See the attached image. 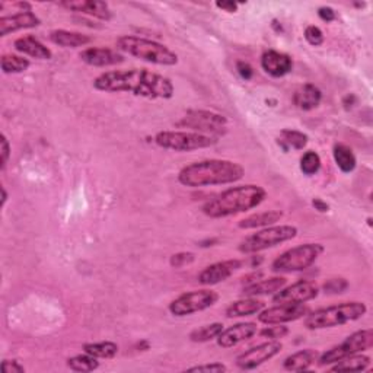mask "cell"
Returning <instances> with one entry per match:
<instances>
[{
	"instance_id": "35",
	"label": "cell",
	"mask_w": 373,
	"mask_h": 373,
	"mask_svg": "<svg viewBox=\"0 0 373 373\" xmlns=\"http://www.w3.org/2000/svg\"><path fill=\"white\" fill-rule=\"evenodd\" d=\"M321 157L317 152L313 150H308L304 153V156L300 157V171L304 172L305 175L312 177L315 174H318L321 169Z\"/></svg>"
},
{
	"instance_id": "18",
	"label": "cell",
	"mask_w": 373,
	"mask_h": 373,
	"mask_svg": "<svg viewBox=\"0 0 373 373\" xmlns=\"http://www.w3.org/2000/svg\"><path fill=\"white\" fill-rule=\"evenodd\" d=\"M261 67L272 78H283L293 70V60L289 54L268 50L261 55Z\"/></svg>"
},
{
	"instance_id": "14",
	"label": "cell",
	"mask_w": 373,
	"mask_h": 373,
	"mask_svg": "<svg viewBox=\"0 0 373 373\" xmlns=\"http://www.w3.org/2000/svg\"><path fill=\"white\" fill-rule=\"evenodd\" d=\"M309 313V308L302 305H292V304H279L272 308L263 309L258 312V322L264 325H276V324H286L296 320L306 317Z\"/></svg>"
},
{
	"instance_id": "40",
	"label": "cell",
	"mask_w": 373,
	"mask_h": 373,
	"mask_svg": "<svg viewBox=\"0 0 373 373\" xmlns=\"http://www.w3.org/2000/svg\"><path fill=\"white\" fill-rule=\"evenodd\" d=\"M186 372H214V373H222V372H227V367L223 363L214 362V363H209V365H200V366H193L186 369Z\"/></svg>"
},
{
	"instance_id": "25",
	"label": "cell",
	"mask_w": 373,
	"mask_h": 373,
	"mask_svg": "<svg viewBox=\"0 0 373 373\" xmlns=\"http://www.w3.org/2000/svg\"><path fill=\"white\" fill-rule=\"evenodd\" d=\"M264 308L266 304L263 300H258L257 297L239 299L226 308V317L227 318L251 317V315H257L258 312H261Z\"/></svg>"
},
{
	"instance_id": "41",
	"label": "cell",
	"mask_w": 373,
	"mask_h": 373,
	"mask_svg": "<svg viewBox=\"0 0 373 373\" xmlns=\"http://www.w3.org/2000/svg\"><path fill=\"white\" fill-rule=\"evenodd\" d=\"M0 152H2V165H0V168L5 169L9 162V156H10V145L5 135H2V140H0Z\"/></svg>"
},
{
	"instance_id": "43",
	"label": "cell",
	"mask_w": 373,
	"mask_h": 373,
	"mask_svg": "<svg viewBox=\"0 0 373 373\" xmlns=\"http://www.w3.org/2000/svg\"><path fill=\"white\" fill-rule=\"evenodd\" d=\"M2 370L5 373H25V367L17 361H3Z\"/></svg>"
},
{
	"instance_id": "21",
	"label": "cell",
	"mask_w": 373,
	"mask_h": 373,
	"mask_svg": "<svg viewBox=\"0 0 373 373\" xmlns=\"http://www.w3.org/2000/svg\"><path fill=\"white\" fill-rule=\"evenodd\" d=\"M13 47H15L17 51L34 57V59H38V60H50L53 57L51 50L42 44V42L34 35H25L15 40V42H13Z\"/></svg>"
},
{
	"instance_id": "7",
	"label": "cell",
	"mask_w": 373,
	"mask_h": 373,
	"mask_svg": "<svg viewBox=\"0 0 373 373\" xmlns=\"http://www.w3.org/2000/svg\"><path fill=\"white\" fill-rule=\"evenodd\" d=\"M324 252L321 243H302L280 254L271 264L272 272H296L309 268Z\"/></svg>"
},
{
	"instance_id": "5",
	"label": "cell",
	"mask_w": 373,
	"mask_h": 373,
	"mask_svg": "<svg viewBox=\"0 0 373 373\" xmlns=\"http://www.w3.org/2000/svg\"><path fill=\"white\" fill-rule=\"evenodd\" d=\"M367 306L363 302H344L328 308H321L308 313L305 317V327L308 329H325L349 324L363 318Z\"/></svg>"
},
{
	"instance_id": "11",
	"label": "cell",
	"mask_w": 373,
	"mask_h": 373,
	"mask_svg": "<svg viewBox=\"0 0 373 373\" xmlns=\"http://www.w3.org/2000/svg\"><path fill=\"white\" fill-rule=\"evenodd\" d=\"M219 300V295L210 289L185 292L169 304V312L174 317H189L196 312L211 308Z\"/></svg>"
},
{
	"instance_id": "13",
	"label": "cell",
	"mask_w": 373,
	"mask_h": 373,
	"mask_svg": "<svg viewBox=\"0 0 373 373\" xmlns=\"http://www.w3.org/2000/svg\"><path fill=\"white\" fill-rule=\"evenodd\" d=\"M320 293L318 284L311 280H299L289 288L280 289L275 296H272V304H292V305H302L315 299Z\"/></svg>"
},
{
	"instance_id": "8",
	"label": "cell",
	"mask_w": 373,
	"mask_h": 373,
	"mask_svg": "<svg viewBox=\"0 0 373 373\" xmlns=\"http://www.w3.org/2000/svg\"><path fill=\"white\" fill-rule=\"evenodd\" d=\"M155 143L159 148L174 152H193L198 149H206L216 145L219 141L216 137L200 135L196 132H159L155 136Z\"/></svg>"
},
{
	"instance_id": "2",
	"label": "cell",
	"mask_w": 373,
	"mask_h": 373,
	"mask_svg": "<svg viewBox=\"0 0 373 373\" xmlns=\"http://www.w3.org/2000/svg\"><path fill=\"white\" fill-rule=\"evenodd\" d=\"M245 175V169L238 162L227 159H205L184 166L178 172V181L189 189L234 184Z\"/></svg>"
},
{
	"instance_id": "39",
	"label": "cell",
	"mask_w": 373,
	"mask_h": 373,
	"mask_svg": "<svg viewBox=\"0 0 373 373\" xmlns=\"http://www.w3.org/2000/svg\"><path fill=\"white\" fill-rule=\"evenodd\" d=\"M196 255L193 252H178L171 257L169 264L172 268H182L185 266H190L194 263Z\"/></svg>"
},
{
	"instance_id": "36",
	"label": "cell",
	"mask_w": 373,
	"mask_h": 373,
	"mask_svg": "<svg viewBox=\"0 0 373 373\" xmlns=\"http://www.w3.org/2000/svg\"><path fill=\"white\" fill-rule=\"evenodd\" d=\"M263 338H268V340H279L283 338L289 334V328L283 327V324H276V325H270L263 328L261 331H258Z\"/></svg>"
},
{
	"instance_id": "38",
	"label": "cell",
	"mask_w": 373,
	"mask_h": 373,
	"mask_svg": "<svg viewBox=\"0 0 373 373\" xmlns=\"http://www.w3.org/2000/svg\"><path fill=\"white\" fill-rule=\"evenodd\" d=\"M349 289V281L346 279H329L324 284V290L328 295H340Z\"/></svg>"
},
{
	"instance_id": "24",
	"label": "cell",
	"mask_w": 373,
	"mask_h": 373,
	"mask_svg": "<svg viewBox=\"0 0 373 373\" xmlns=\"http://www.w3.org/2000/svg\"><path fill=\"white\" fill-rule=\"evenodd\" d=\"M50 41L53 42V44L63 47V49H78V47L88 46L92 41V38L76 31L54 30L50 33Z\"/></svg>"
},
{
	"instance_id": "19",
	"label": "cell",
	"mask_w": 373,
	"mask_h": 373,
	"mask_svg": "<svg viewBox=\"0 0 373 373\" xmlns=\"http://www.w3.org/2000/svg\"><path fill=\"white\" fill-rule=\"evenodd\" d=\"M40 24V18L31 10L12 13L9 17L0 18V37H6L21 30H30V28H35Z\"/></svg>"
},
{
	"instance_id": "16",
	"label": "cell",
	"mask_w": 373,
	"mask_h": 373,
	"mask_svg": "<svg viewBox=\"0 0 373 373\" xmlns=\"http://www.w3.org/2000/svg\"><path fill=\"white\" fill-rule=\"evenodd\" d=\"M79 57L83 63L94 67H110L124 62V55L119 50L108 47H89L83 50Z\"/></svg>"
},
{
	"instance_id": "45",
	"label": "cell",
	"mask_w": 373,
	"mask_h": 373,
	"mask_svg": "<svg viewBox=\"0 0 373 373\" xmlns=\"http://www.w3.org/2000/svg\"><path fill=\"white\" fill-rule=\"evenodd\" d=\"M216 8L227 12V13H235L239 8V3L236 2H216Z\"/></svg>"
},
{
	"instance_id": "42",
	"label": "cell",
	"mask_w": 373,
	"mask_h": 373,
	"mask_svg": "<svg viewBox=\"0 0 373 373\" xmlns=\"http://www.w3.org/2000/svg\"><path fill=\"white\" fill-rule=\"evenodd\" d=\"M236 70H238V73L242 79H245V80H250L252 79L254 76V69L250 63L247 62H238L236 63Z\"/></svg>"
},
{
	"instance_id": "27",
	"label": "cell",
	"mask_w": 373,
	"mask_h": 373,
	"mask_svg": "<svg viewBox=\"0 0 373 373\" xmlns=\"http://www.w3.org/2000/svg\"><path fill=\"white\" fill-rule=\"evenodd\" d=\"M283 218V211L280 210H267L261 213L251 214V216L242 219L238 223L241 229H257V227H267L280 222Z\"/></svg>"
},
{
	"instance_id": "46",
	"label": "cell",
	"mask_w": 373,
	"mask_h": 373,
	"mask_svg": "<svg viewBox=\"0 0 373 373\" xmlns=\"http://www.w3.org/2000/svg\"><path fill=\"white\" fill-rule=\"evenodd\" d=\"M312 206L315 207V210H318L321 213H325V211L329 210V206L324 202V200H321V198H313L312 200Z\"/></svg>"
},
{
	"instance_id": "32",
	"label": "cell",
	"mask_w": 373,
	"mask_h": 373,
	"mask_svg": "<svg viewBox=\"0 0 373 373\" xmlns=\"http://www.w3.org/2000/svg\"><path fill=\"white\" fill-rule=\"evenodd\" d=\"M83 353H88L96 358H112L119 353V346L112 341L88 342L83 346Z\"/></svg>"
},
{
	"instance_id": "22",
	"label": "cell",
	"mask_w": 373,
	"mask_h": 373,
	"mask_svg": "<svg viewBox=\"0 0 373 373\" xmlns=\"http://www.w3.org/2000/svg\"><path fill=\"white\" fill-rule=\"evenodd\" d=\"M322 99V92L320 88L312 85L306 83L293 94V104L302 111H312L317 108L321 104Z\"/></svg>"
},
{
	"instance_id": "12",
	"label": "cell",
	"mask_w": 373,
	"mask_h": 373,
	"mask_svg": "<svg viewBox=\"0 0 373 373\" xmlns=\"http://www.w3.org/2000/svg\"><path fill=\"white\" fill-rule=\"evenodd\" d=\"M283 349V344L277 340H268L266 342L258 344L236 357V366L242 370H252L258 366L264 365L266 362L276 357Z\"/></svg>"
},
{
	"instance_id": "1",
	"label": "cell",
	"mask_w": 373,
	"mask_h": 373,
	"mask_svg": "<svg viewBox=\"0 0 373 373\" xmlns=\"http://www.w3.org/2000/svg\"><path fill=\"white\" fill-rule=\"evenodd\" d=\"M94 88L99 92H125L146 99H171L175 94L169 78L146 69L104 71L94 79Z\"/></svg>"
},
{
	"instance_id": "4",
	"label": "cell",
	"mask_w": 373,
	"mask_h": 373,
	"mask_svg": "<svg viewBox=\"0 0 373 373\" xmlns=\"http://www.w3.org/2000/svg\"><path fill=\"white\" fill-rule=\"evenodd\" d=\"M119 51L133 55L136 59L148 62L157 66H175L178 64V54L172 51L169 47L153 40L135 37V35H121L116 41Z\"/></svg>"
},
{
	"instance_id": "31",
	"label": "cell",
	"mask_w": 373,
	"mask_h": 373,
	"mask_svg": "<svg viewBox=\"0 0 373 373\" xmlns=\"http://www.w3.org/2000/svg\"><path fill=\"white\" fill-rule=\"evenodd\" d=\"M31 63L28 59L22 55L17 54H3L0 59V67L5 75H15V73H24L30 69Z\"/></svg>"
},
{
	"instance_id": "26",
	"label": "cell",
	"mask_w": 373,
	"mask_h": 373,
	"mask_svg": "<svg viewBox=\"0 0 373 373\" xmlns=\"http://www.w3.org/2000/svg\"><path fill=\"white\" fill-rule=\"evenodd\" d=\"M320 353L317 350L312 349H305V350H299L289 357L284 358L283 367L289 372H304L308 370L315 362H318Z\"/></svg>"
},
{
	"instance_id": "23",
	"label": "cell",
	"mask_w": 373,
	"mask_h": 373,
	"mask_svg": "<svg viewBox=\"0 0 373 373\" xmlns=\"http://www.w3.org/2000/svg\"><path fill=\"white\" fill-rule=\"evenodd\" d=\"M284 277H270L264 280H257L245 288L242 289V295L245 297H257V296H263V295H272L277 293L280 289H283L286 286Z\"/></svg>"
},
{
	"instance_id": "17",
	"label": "cell",
	"mask_w": 373,
	"mask_h": 373,
	"mask_svg": "<svg viewBox=\"0 0 373 373\" xmlns=\"http://www.w3.org/2000/svg\"><path fill=\"white\" fill-rule=\"evenodd\" d=\"M258 333V327L255 322H241L235 324L229 328H223V331L219 334L218 346L222 349H232L238 344L252 338Z\"/></svg>"
},
{
	"instance_id": "44",
	"label": "cell",
	"mask_w": 373,
	"mask_h": 373,
	"mask_svg": "<svg viewBox=\"0 0 373 373\" xmlns=\"http://www.w3.org/2000/svg\"><path fill=\"white\" fill-rule=\"evenodd\" d=\"M318 17L324 21V22H333V21H336V18H337V13H336V10L333 9V8H329V6H321L320 9H318Z\"/></svg>"
},
{
	"instance_id": "15",
	"label": "cell",
	"mask_w": 373,
	"mask_h": 373,
	"mask_svg": "<svg viewBox=\"0 0 373 373\" xmlns=\"http://www.w3.org/2000/svg\"><path fill=\"white\" fill-rule=\"evenodd\" d=\"M241 267H242L241 260H225V261L214 263L200 272V275L197 276V280L203 286L219 284L222 281H226Z\"/></svg>"
},
{
	"instance_id": "6",
	"label": "cell",
	"mask_w": 373,
	"mask_h": 373,
	"mask_svg": "<svg viewBox=\"0 0 373 373\" xmlns=\"http://www.w3.org/2000/svg\"><path fill=\"white\" fill-rule=\"evenodd\" d=\"M297 236V227L292 225H279L263 227L250 236H247L239 243V252L242 254H257L268 248L277 247L280 243L292 241Z\"/></svg>"
},
{
	"instance_id": "9",
	"label": "cell",
	"mask_w": 373,
	"mask_h": 373,
	"mask_svg": "<svg viewBox=\"0 0 373 373\" xmlns=\"http://www.w3.org/2000/svg\"><path fill=\"white\" fill-rule=\"evenodd\" d=\"M178 127L190 128L191 132L219 137L227 132V119L222 114L206 110H190L177 123Z\"/></svg>"
},
{
	"instance_id": "29",
	"label": "cell",
	"mask_w": 373,
	"mask_h": 373,
	"mask_svg": "<svg viewBox=\"0 0 373 373\" xmlns=\"http://www.w3.org/2000/svg\"><path fill=\"white\" fill-rule=\"evenodd\" d=\"M277 143L286 152L289 149L302 150L308 145V136L302 132L292 130V128H284L277 139Z\"/></svg>"
},
{
	"instance_id": "37",
	"label": "cell",
	"mask_w": 373,
	"mask_h": 373,
	"mask_svg": "<svg viewBox=\"0 0 373 373\" xmlns=\"http://www.w3.org/2000/svg\"><path fill=\"white\" fill-rule=\"evenodd\" d=\"M305 40L308 41V44H311L312 47H320L324 44V33L321 31V28L315 26V25H309L305 28Z\"/></svg>"
},
{
	"instance_id": "3",
	"label": "cell",
	"mask_w": 373,
	"mask_h": 373,
	"mask_svg": "<svg viewBox=\"0 0 373 373\" xmlns=\"http://www.w3.org/2000/svg\"><path fill=\"white\" fill-rule=\"evenodd\" d=\"M266 198L267 191L260 185H238L210 198L203 205L202 211L211 219L227 218L258 207Z\"/></svg>"
},
{
	"instance_id": "48",
	"label": "cell",
	"mask_w": 373,
	"mask_h": 373,
	"mask_svg": "<svg viewBox=\"0 0 373 373\" xmlns=\"http://www.w3.org/2000/svg\"><path fill=\"white\" fill-rule=\"evenodd\" d=\"M2 194H3V197H2V207H5V205L8 202V193H6L5 186H2Z\"/></svg>"
},
{
	"instance_id": "30",
	"label": "cell",
	"mask_w": 373,
	"mask_h": 373,
	"mask_svg": "<svg viewBox=\"0 0 373 373\" xmlns=\"http://www.w3.org/2000/svg\"><path fill=\"white\" fill-rule=\"evenodd\" d=\"M369 366H370V357L362 353H357L334 363L331 370L333 372H365Z\"/></svg>"
},
{
	"instance_id": "20",
	"label": "cell",
	"mask_w": 373,
	"mask_h": 373,
	"mask_svg": "<svg viewBox=\"0 0 373 373\" xmlns=\"http://www.w3.org/2000/svg\"><path fill=\"white\" fill-rule=\"evenodd\" d=\"M62 8L82 13V15H88L92 18H96L99 21H111L112 12L105 2H96V0H76V2H63L60 3Z\"/></svg>"
},
{
	"instance_id": "10",
	"label": "cell",
	"mask_w": 373,
	"mask_h": 373,
	"mask_svg": "<svg viewBox=\"0 0 373 373\" xmlns=\"http://www.w3.org/2000/svg\"><path fill=\"white\" fill-rule=\"evenodd\" d=\"M372 346H373V329L372 328L361 329V331L353 333L346 340L337 344V346H334L329 350H327L325 353L320 354L318 365L320 366L334 365L349 356L363 353V352L369 350Z\"/></svg>"
},
{
	"instance_id": "34",
	"label": "cell",
	"mask_w": 373,
	"mask_h": 373,
	"mask_svg": "<svg viewBox=\"0 0 373 373\" xmlns=\"http://www.w3.org/2000/svg\"><path fill=\"white\" fill-rule=\"evenodd\" d=\"M67 367L70 370L73 372H94L99 367V362L98 358L85 353V354H78V356H73V357H69L67 358Z\"/></svg>"
},
{
	"instance_id": "33",
	"label": "cell",
	"mask_w": 373,
	"mask_h": 373,
	"mask_svg": "<svg viewBox=\"0 0 373 373\" xmlns=\"http://www.w3.org/2000/svg\"><path fill=\"white\" fill-rule=\"evenodd\" d=\"M222 331H223V324L213 322V324H207V325L193 329L189 337L193 342H207L211 340H216Z\"/></svg>"
},
{
	"instance_id": "28",
	"label": "cell",
	"mask_w": 373,
	"mask_h": 373,
	"mask_svg": "<svg viewBox=\"0 0 373 373\" xmlns=\"http://www.w3.org/2000/svg\"><path fill=\"white\" fill-rule=\"evenodd\" d=\"M333 156L334 161L338 166V169L344 174H350L356 169L357 165V159L352 150V148H349L347 145H342V143H338V145L334 146L333 149Z\"/></svg>"
},
{
	"instance_id": "47",
	"label": "cell",
	"mask_w": 373,
	"mask_h": 373,
	"mask_svg": "<svg viewBox=\"0 0 373 373\" xmlns=\"http://www.w3.org/2000/svg\"><path fill=\"white\" fill-rule=\"evenodd\" d=\"M354 103H356V96H354L353 94L347 95L346 98H344V99H342V104H344V105H346V108H347V110H349V108H352Z\"/></svg>"
}]
</instances>
